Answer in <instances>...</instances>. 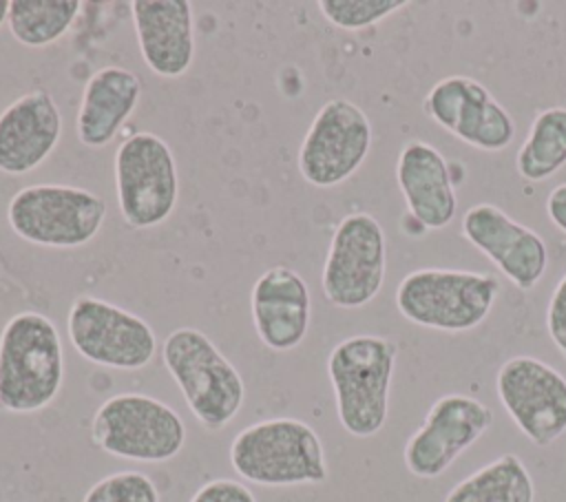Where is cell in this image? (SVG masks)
Masks as SVG:
<instances>
[{"instance_id": "obj_22", "label": "cell", "mask_w": 566, "mask_h": 502, "mask_svg": "<svg viewBox=\"0 0 566 502\" xmlns=\"http://www.w3.org/2000/svg\"><path fill=\"white\" fill-rule=\"evenodd\" d=\"M566 166V108L548 106L539 111L524 144L515 155V170L526 181H544Z\"/></svg>"}, {"instance_id": "obj_21", "label": "cell", "mask_w": 566, "mask_h": 502, "mask_svg": "<svg viewBox=\"0 0 566 502\" xmlns=\"http://www.w3.org/2000/svg\"><path fill=\"white\" fill-rule=\"evenodd\" d=\"M533 478L515 453H504L460 480L444 502H533Z\"/></svg>"}, {"instance_id": "obj_4", "label": "cell", "mask_w": 566, "mask_h": 502, "mask_svg": "<svg viewBox=\"0 0 566 502\" xmlns=\"http://www.w3.org/2000/svg\"><path fill=\"white\" fill-rule=\"evenodd\" d=\"M161 358L206 429L219 431L234 420L245 398L243 378L201 330H172L161 345Z\"/></svg>"}, {"instance_id": "obj_26", "label": "cell", "mask_w": 566, "mask_h": 502, "mask_svg": "<svg viewBox=\"0 0 566 502\" xmlns=\"http://www.w3.org/2000/svg\"><path fill=\"white\" fill-rule=\"evenodd\" d=\"M546 330L557 347V352L566 358V274L557 281L548 307H546Z\"/></svg>"}, {"instance_id": "obj_29", "label": "cell", "mask_w": 566, "mask_h": 502, "mask_svg": "<svg viewBox=\"0 0 566 502\" xmlns=\"http://www.w3.org/2000/svg\"><path fill=\"white\" fill-rule=\"evenodd\" d=\"M9 0H0V27L7 22V18H9Z\"/></svg>"}, {"instance_id": "obj_10", "label": "cell", "mask_w": 566, "mask_h": 502, "mask_svg": "<svg viewBox=\"0 0 566 502\" xmlns=\"http://www.w3.org/2000/svg\"><path fill=\"white\" fill-rule=\"evenodd\" d=\"M369 148L367 113L352 100L334 97L318 108L301 142L298 172L314 188H334L363 166Z\"/></svg>"}, {"instance_id": "obj_1", "label": "cell", "mask_w": 566, "mask_h": 502, "mask_svg": "<svg viewBox=\"0 0 566 502\" xmlns=\"http://www.w3.org/2000/svg\"><path fill=\"white\" fill-rule=\"evenodd\" d=\"M64 380V349L55 323L35 312L13 314L0 332V409L35 414Z\"/></svg>"}, {"instance_id": "obj_11", "label": "cell", "mask_w": 566, "mask_h": 502, "mask_svg": "<svg viewBox=\"0 0 566 502\" xmlns=\"http://www.w3.org/2000/svg\"><path fill=\"white\" fill-rule=\"evenodd\" d=\"M66 330L80 356L111 369H142L157 349L155 332L142 316L97 296L71 303Z\"/></svg>"}, {"instance_id": "obj_27", "label": "cell", "mask_w": 566, "mask_h": 502, "mask_svg": "<svg viewBox=\"0 0 566 502\" xmlns=\"http://www.w3.org/2000/svg\"><path fill=\"white\" fill-rule=\"evenodd\" d=\"M190 502H256L254 493L237 480L219 478L206 482L197 493L190 498Z\"/></svg>"}, {"instance_id": "obj_2", "label": "cell", "mask_w": 566, "mask_h": 502, "mask_svg": "<svg viewBox=\"0 0 566 502\" xmlns=\"http://www.w3.org/2000/svg\"><path fill=\"white\" fill-rule=\"evenodd\" d=\"M396 356V343L376 334H354L332 347L327 376L349 436L371 438L385 427Z\"/></svg>"}, {"instance_id": "obj_23", "label": "cell", "mask_w": 566, "mask_h": 502, "mask_svg": "<svg viewBox=\"0 0 566 502\" xmlns=\"http://www.w3.org/2000/svg\"><path fill=\"white\" fill-rule=\"evenodd\" d=\"M80 9V0H11L7 22L20 44L42 49L71 29Z\"/></svg>"}, {"instance_id": "obj_15", "label": "cell", "mask_w": 566, "mask_h": 502, "mask_svg": "<svg viewBox=\"0 0 566 502\" xmlns=\"http://www.w3.org/2000/svg\"><path fill=\"white\" fill-rule=\"evenodd\" d=\"M460 230L462 237L484 252L517 290L528 292L542 281L548 268V248L544 239L500 206H471L462 215Z\"/></svg>"}, {"instance_id": "obj_14", "label": "cell", "mask_w": 566, "mask_h": 502, "mask_svg": "<svg viewBox=\"0 0 566 502\" xmlns=\"http://www.w3.org/2000/svg\"><path fill=\"white\" fill-rule=\"evenodd\" d=\"M422 106L438 126L478 150L500 153L515 137L511 113L473 77L449 75L438 80Z\"/></svg>"}, {"instance_id": "obj_13", "label": "cell", "mask_w": 566, "mask_h": 502, "mask_svg": "<svg viewBox=\"0 0 566 502\" xmlns=\"http://www.w3.org/2000/svg\"><path fill=\"white\" fill-rule=\"evenodd\" d=\"M491 425L493 411L482 400L467 394L440 396L405 445L407 471L422 480L442 475Z\"/></svg>"}, {"instance_id": "obj_6", "label": "cell", "mask_w": 566, "mask_h": 502, "mask_svg": "<svg viewBox=\"0 0 566 502\" xmlns=\"http://www.w3.org/2000/svg\"><path fill=\"white\" fill-rule=\"evenodd\" d=\"M106 210V199L88 188L33 184L11 197L7 221L11 230L29 243L44 248H80L97 237Z\"/></svg>"}, {"instance_id": "obj_17", "label": "cell", "mask_w": 566, "mask_h": 502, "mask_svg": "<svg viewBox=\"0 0 566 502\" xmlns=\"http://www.w3.org/2000/svg\"><path fill=\"white\" fill-rule=\"evenodd\" d=\"M62 137V115L49 91H29L0 113V172L35 170Z\"/></svg>"}, {"instance_id": "obj_3", "label": "cell", "mask_w": 566, "mask_h": 502, "mask_svg": "<svg viewBox=\"0 0 566 502\" xmlns=\"http://www.w3.org/2000/svg\"><path fill=\"white\" fill-rule=\"evenodd\" d=\"M230 464L243 480L261 487L327 480L323 442L298 418H268L241 429L230 445Z\"/></svg>"}, {"instance_id": "obj_12", "label": "cell", "mask_w": 566, "mask_h": 502, "mask_svg": "<svg viewBox=\"0 0 566 502\" xmlns=\"http://www.w3.org/2000/svg\"><path fill=\"white\" fill-rule=\"evenodd\" d=\"M495 391L515 427L535 445L548 447L566 431V376L535 356L504 360Z\"/></svg>"}, {"instance_id": "obj_20", "label": "cell", "mask_w": 566, "mask_h": 502, "mask_svg": "<svg viewBox=\"0 0 566 502\" xmlns=\"http://www.w3.org/2000/svg\"><path fill=\"white\" fill-rule=\"evenodd\" d=\"M142 95V80L124 66H104L95 71L80 100L75 133L80 144L104 148L111 144L122 124L135 113Z\"/></svg>"}, {"instance_id": "obj_7", "label": "cell", "mask_w": 566, "mask_h": 502, "mask_svg": "<svg viewBox=\"0 0 566 502\" xmlns=\"http://www.w3.org/2000/svg\"><path fill=\"white\" fill-rule=\"evenodd\" d=\"M93 442L115 456L137 462H166L186 442L179 414L146 394H117L106 398L91 422Z\"/></svg>"}, {"instance_id": "obj_9", "label": "cell", "mask_w": 566, "mask_h": 502, "mask_svg": "<svg viewBox=\"0 0 566 502\" xmlns=\"http://www.w3.org/2000/svg\"><path fill=\"white\" fill-rule=\"evenodd\" d=\"M387 270V241L378 219L369 212L345 215L329 241L321 285L325 299L340 310L371 303Z\"/></svg>"}, {"instance_id": "obj_24", "label": "cell", "mask_w": 566, "mask_h": 502, "mask_svg": "<svg viewBox=\"0 0 566 502\" xmlns=\"http://www.w3.org/2000/svg\"><path fill=\"white\" fill-rule=\"evenodd\" d=\"M407 4V0H321L318 9L334 27L358 31L385 20Z\"/></svg>"}, {"instance_id": "obj_5", "label": "cell", "mask_w": 566, "mask_h": 502, "mask_svg": "<svg viewBox=\"0 0 566 502\" xmlns=\"http://www.w3.org/2000/svg\"><path fill=\"white\" fill-rule=\"evenodd\" d=\"M500 281L486 272L420 268L396 287V307L413 325L438 332H469L491 312Z\"/></svg>"}, {"instance_id": "obj_18", "label": "cell", "mask_w": 566, "mask_h": 502, "mask_svg": "<svg viewBox=\"0 0 566 502\" xmlns=\"http://www.w3.org/2000/svg\"><path fill=\"white\" fill-rule=\"evenodd\" d=\"M396 181L420 228L440 230L453 221L458 212L455 179L438 148L422 139H407L396 159Z\"/></svg>"}, {"instance_id": "obj_16", "label": "cell", "mask_w": 566, "mask_h": 502, "mask_svg": "<svg viewBox=\"0 0 566 502\" xmlns=\"http://www.w3.org/2000/svg\"><path fill=\"white\" fill-rule=\"evenodd\" d=\"M250 310L259 341L272 352H290L303 343L310 330V287L287 265L268 268L252 285Z\"/></svg>"}, {"instance_id": "obj_25", "label": "cell", "mask_w": 566, "mask_h": 502, "mask_svg": "<svg viewBox=\"0 0 566 502\" xmlns=\"http://www.w3.org/2000/svg\"><path fill=\"white\" fill-rule=\"evenodd\" d=\"M82 502H159V491L142 471H117L97 480Z\"/></svg>"}, {"instance_id": "obj_28", "label": "cell", "mask_w": 566, "mask_h": 502, "mask_svg": "<svg viewBox=\"0 0 566 502\" xmlns=\"http://www.w3.org/2000/svg\"><path fill=\"white\" fill-rule=\"evenodd\" d=\"M546 215L553 221V226L566 234V184H559L548 192Z\"/></svg>"}, {"instance_id": "obj_19", "label": "cell", "mask_w": 566, "mask_h": 502, "mask_svg": "<svg viewBox=\"0 0 566 502\" xmlns=\"http://www.w3.org/2000/svg\"><path fill=\"white\" fill-rule=\"evenodd\" d=\"M130 13L146 66L161 77H181L195 60L192 4L188 0H135Z\"/></svg>"}, {"instance_id": "obj_8", "label": "cell", "mask_w": 566, "mask_h": 502, "mask_svg": "<svg viewBox=\"0 0 566 502\" xmlns=\"http://www.w3.org/2000/svg\"><path fill=\"white\" fill-rule=\"evenodd\" d=\"M115 188L119 212L130 228L161 226L179 199L170 146L155 133L126 137L115 153Z\"/></svg>"}]
</instances>
